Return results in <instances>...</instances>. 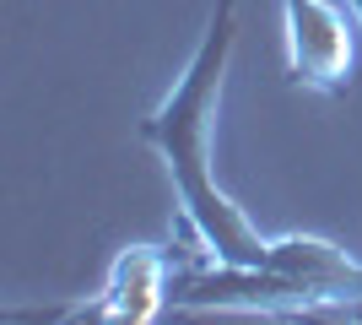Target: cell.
Masks as SVG:
<instances>
[{
	"label": "cell",
	"mask_w": 362,
	"mask_h": 325,
	"mask_svg": "<svg viewBox=\"0 0 362 325\" xmlns=\"http://www.w3.org/2000/svg\"><path fill=\"white\" fill-rule=\"evenodd\" d=\"M233 38H238L233 0H216L211 28L200 38L189 71L168 93V103L151 120H141L136 136L163 152L168 173H173V190H179V201H184V222L200 233V244L211 249L216 266L276 271L281 244H271V239H259L249 228V217L216 190V173H211V114H216V93H222L227 60H233Z\"/></svg>",
	"instance_id": "cell-1"
},
{
	"label": "cell",
	"mask_w": 362,
	"mask_h": 325,
	"mask_svg": "<svg viewBox=\"0 0 362 325\" xmlns=\"http://www.w3.org/2000/svg\"><path fill=\"white\" fill-rule=\"evenodd\" d=\"M287 6V71L298 87L346 93L351 87V33L325 0H281Z\"/></svg>",
	"instance_id": "cell-2"
},
{
	"label": "cell",
	"mask_w": 362,
	"mask_h": 325,
	"mask_svg": "<svg viewBox=\"0 0 362 325\" xmlns=\"http://www.w3.org/2000/svg\"><path fill=\"white\" fill-rule=\"evenodd\" d=\"M351 6H357V22H362V0H351Z\"/></svg>",
	"instance_id": "cell-3"
}]
</instances>
